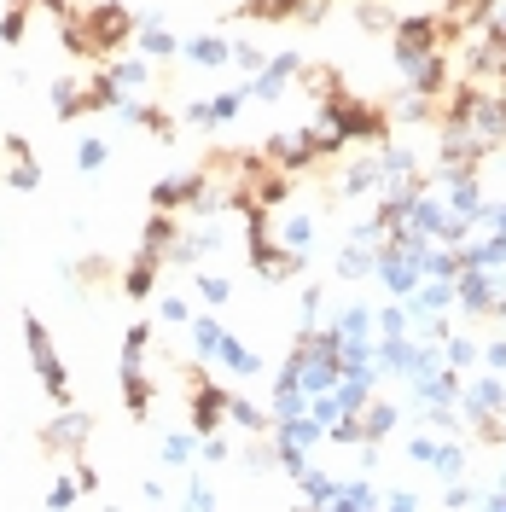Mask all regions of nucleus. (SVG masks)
I'll return each mask as SVG.
<instances>
[{
  "label": "nucleus",
  "instance_id": "obj_1",
  "mask_svg": "<svg viewBox=\"0 0 506 512\" xmlns=\"http://www.w3.org/2000/svg\"><path fill=\"white\" fill-rule=\"evenodd\" d=\"M326 123L338 128L344 140H384L390 134V111H384L379 99H361V94H338L326 99Z\"/></svg>",
  "mask_w": 506,
  "mask_h": 512
},
{
  "label": "nucleus",
  "instance_id": "obj_2",
  "mask_svg": "<svg viewBox=\"0 0 506 512\" xmlns=\"http://www.w3.org/2000/svg\"><path fill=\"white\" fill-rule=\"evenodd\" d=\"M30 350H35V373H41V384L53 390V408H70V384H64V367H59V355H53V338L41 332V320H30Z\"/></svg>",
  "mask_w": 506,
  "mask_h": 512
},
{
  "label": "nucleus",
  "instance_id": "obj_3",
  "mask_svg": "<svg viewBox=\"0 0 506 512\" xmlns=\"http://www.w3.org/2000/svg\"><path fill=\"white\" fill-rule=\"evenodd\" d=\"M152 286H158V251H140L134 262H128V274H123V291H128V297H146Z\"/></svg>",
  "mask_w": 506,
  "mask_h": 512
},
{
  "label": "nucleus",
  "instance_id": "obj_4",
  "mask_svg": "<svg viewBox=\"0 0 506 512\" xmlns=\"http://www.w3.org/2000/svg\"><path fill=\"white\" fill-rule=\"evenodd\" d=\"M82 437H88V419L82 414H64V425L47 431V443H82Z\"/></svg>",
  "mask_w": 506,
  "mask_h": 512
},
{
  "label": "nucleus",
  "instance_id": "obj_5",
  "mask_svg": "<svg viewBox=\"0 0 506 512\" xmlns=\"http://www.w3.org/2000/svg\"><path fill=\"white\" fill-rule=\"evenodd\" d=\"M134 117H140V123L152 128L158 140H169V134H175V123H169V111H158V105H146V111H134Z\"/></svg>",
  "mask_w": 506,
  "mask_h": 512
},
{
  "label": "nucleus",
  "instance_id": "obj_6",
  "mask_svg": "<svg viewBox=\"0 0 506 512\" xmlns=\"http://www.w3.org/2000/svg\"><path fill=\"white\" fill-rule=\"evenodd\" d=\"M24 12H30V0H12V12H6V24H0L6 41H24Z\"/></svg>",
  "mask_w": 506,
  "mask_h": 512
}]
</instances>
